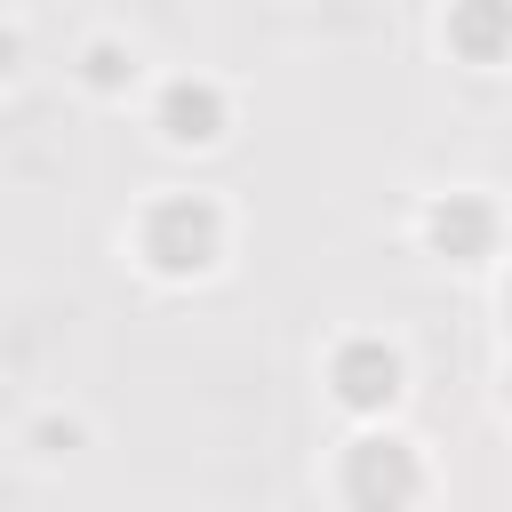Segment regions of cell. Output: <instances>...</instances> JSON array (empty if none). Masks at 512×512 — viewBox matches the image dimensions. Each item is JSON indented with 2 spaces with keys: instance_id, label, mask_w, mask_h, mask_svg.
Wrapping results in <instances>:
<instances>
[{
  "instance_id": "6da1fadb",
  "label": "cell",
  "mask_w": 512,
  "mask_h": 512,
  "mask_svg": "<svg viewBox=\"0 0 512 512\" xmlns=\"http://www.w3.org/2000/svg\"><path fill=\"white\" fill-rule=\"evenodd\" d=\"M136 248H144V264L160 280H192V272H208L224 256V208L208 192H168V200L144 208Z\"/></svg>"
},
{
  "instance_id": "7a4b0ae2",
  "label": "cell",
  "mask_w": 512,
  "mask_h": 512,
  "mask_svg": "<svg viewBox=\"0 0 512 512\" xmlns=\"http://www.w3.org/2000/svg\"><path fill=\"white\" fill-rule=\"evenodd\" d=\"M224 120H232V104H224V88H216L208 72L160 80V136H168V144H216Z\"/></svg>"
},
{
  "instance_id": "3957f363",
  "label": "cell",
  "mask_w": 512,
  "mask_h": 512,
  "mask_svg": "<svg viewBox=\"0 0 512 512\" xmlns=\"http://www.w3.org/2000/svg\"><path fill=\"white\" fill-rule=\"evenodd\" d=\"M336 400H344L352 416L392 408V400H400V352H392V344H376V336L344 344V352H336Z\"/></svg>"
},
{
  "instance_id": "277c9868",
  "label": "cell",
  "mask_w": 512,
  "mask_h": 512,
  "mask_svg": "<svg viewBox=\"0 0 512 512\" xmlns=\"http://www.w3.org/2000/svg\"><path fill=\"white\" fill-rule=\"evenodd\" d=\"M424 232H432V248H456V264H480V240H488V208H480V200H464V192H448V200H432Z\"/></svg>"
},
{
  "instance_id": "5b68a950",
  "label": "cell",
  "mask_w": 512,
  "mask_h": 512,
  "mask_svg": "<svg viewBox=\"0 0 512 512\" xmlns=\"http://www.w3.org/2000/svg\"><path fill=\"white\" fill-rule=\"evenodd\" d=\"M80 80H88V88H104V96H112V88H128V80H136V48H128L120 32H96V40L80 48Z\"/></svg>"
},
{
  "instance_id": "8992f818",
  "label": "cell",
  "mask_w": 512,
  "mask_h": 512,
  "mask_svg": "<svg viewBox=\"0 0 512 512\" xmlns=\"http://www.w3.org/2000/svg\"><path fill=\"white\" fill-rule=\"evenodd\" d=\"M16 64H24V32H16V24H0V80H8Z\"/></svg>"
},
{
  "instance_id": "52a82bcc",
  "label": "cell",
  "mask_w": 512,
  "mask_h": 512,
  "mask_svg": "<svg viewBox=\"0 0 512 512\" xmlns=\"http://www.w3.org/2000/svg\"><path fill=\"white\" fill-rule=\"evenodd\" d=\"M504 312H512V296H504Z\"/></svg>"
}]
</instances>
